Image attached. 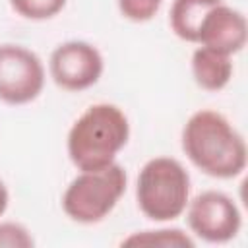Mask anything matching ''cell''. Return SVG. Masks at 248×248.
<instances>
[{
    "label": "cell",
    "mask_w": 248,
    "mask_h": 248,
    "mask_svg": "<svg viewBox=\"0 0 248 248\" xmlns=\"http://www.w3.org/2000/svg\"><path fill=\"white\" fill-rule=\"evenodd\" d=\"M122 246H161V248H194V238L182 229L163 227V229H147L136 231L122 238Z\"/></svg>",
    "instance_id": "8fae6325"
},
{
    "label": "cell",
    "mask_w": 248,
    "mask_h": 248,
    "mask_svg": "<svg viewBox=\"0 0 248 248\" xmlns=\"http://www.w3.org/2000/svg\"><path fill=\"white\" fill-rule=\"evenodd\" d=\"M182 151L203 174L231 180L246 169V141L229 118L211 108H200L186 120L180 134Z\"/></svg>",
    "instance_id": "6da1fadb"
},
{
    "label": "cell",
    "mask_w": 248,
    "mask_h": 248,
    "mask_svg": "<svg viewBox=\"0 0 248 248\" xmlns=\"http://www.w3.org/2000/svg\"><path fill=\"white\" fill-rule=\"evenodd\" d=\"M128 140L130 120L124 110L112 103H95L70 126L66 151L78 170H101L116 163Z\"/></svg>",
    "instance_id": "7a4b0ae2"
},
{
    "label": "cell",
    "mask_w": 248,
    "mask_h": 248,
    "mask_svg": "<svg viewBox=\"0 0 248 248\" xmlns=\"http://www.w3.org/2000/svg\"><path fill=\"white\" fill-rule=\"evenodd\" d=\"M68 0H10L12 10L31 21H45L56 17Z\"/></svg>",
    "instance_id": "7c38bea8"
},
{
    "label": "cell",
    "mask_w": 248,
    "mask_h": 248,
    "mask_svg": "<svg viewBox=\"0 0 248 248\" xmlns=\"http://www.w3.org/2000/svg\"><path fill=\"white\" fill-rule=\"evenodd\" d=\"M8 203H10V192H8V186H6V182L0 178V217L6 213V209H8Z\"/></svg>",
    "instance_id": "9a60e30c"
},
{
    "label": "cell",
    "mask_w": 248,
    "mask_h": 248,
    "mask_svg": "<svg viewBox=\"0 0 248 248\" xmlns=\"http://www.w3.org/2000/svg\"><path fill=\"white\" fill-rule=\"evenodd\" d=\"M186 223L194 236L209 244L231 242L242 227V213L236 202L219 190H205L186 205Z\"/></svg>",
    "instance_id": "5b68a950"
},
{
    "label": "cell",
    "mask_w": 248,
    "mask_h": 248,
    "mask_svg": "<svg viewBox=\"0 0 248 248\" xmlns=\"http://www.w3.org/2000/svg\"><path fill=\"white\" fill-rule=\"evenodd\" d=\"M190 70L198 87L217 93L229 85L234 66H232V56L200 45L192 52Z\"/></svg>",
    "instance_id": "9c48e42d"
},
{
    "label": "cell",
    "mask_w": 248,
    "mask_h": 248,
    "mask_svg": "<svg viewBox=\"0 0 248 248\" xmlns=\"http://www.w3.org/2000/svg\"><path fill=\"white\" fill-rule=\"evenodd\" d=\"M190 186V174L178 159L153 157L143 163L136 178L138 207L155 223L174 221L186 211Z\"/></svg>",
    "instance_id": "3957f363"
},
{
    "label": "cell",
    "mask_w": 248,
    "mask_h": 248,
    "mask_svg": "<svg viewBox=\"0 0 248 248\" xmlns=\"http://www.w3.org/2000/svg\"><path fill=\"white\" fill-rule=\"evenodd\" d=\"M43 60L27 46L0 45V101L12 107L33 103L45 87Z\"/></svg>",
    "instance_id": "8992f818"
},
{
    "label": "cell",
    "mask_w": 248,
    "mask_h": 248,
    "mask_svg": "<svg viewBox=\"0 0 248 248\" xmlns=\"http://www.w3.org/2000/svg\"><path fill=\"white\" fill-rule=\"evenodd\" d=\"M223 0H172L169 12V25L172 33L186 43H198L202 21Z\"/></svg>",
    "instance_id": "30bf717a"
},
{
    "label": "cell",
    "mask_w": 248,
    "mask_h": 248,
    "mask_svg": "<svg viewBox=\"0 0 248 248\" xmlns=\"http://www.w3.org/2000/svg\"><path fill=\"white\" fill-rule=\"evenodd\" d=\"M246 39H248V27L244 14L221 2L202 21L196 45L209 46L229 56H234L246 46Z\"/></svg>",
    "instance_id": "ba28073f"
},
{
    "label": "cell",
    "mask_w": 248,
    "mask_h": 248,
    "mask_svg": "<svg viewBox=\"0 0 248 248\" xmlns=\"http://www.w3.org/2000/svg\"><path fill=\"white\" fill-rule=\"evenodd\" d=\"M126 186L128 174L118 163L101 170H79L62 194V211L79 225L101 223L118 205Z\"/></svg>",
    "instance_id": "277c9868"
},
{
    "label": "cell",
    "mask_w": 248,
    "mask_h": 248,
    "mask_svg": "<svg viewBox=\"0 0 248 248\" xmlns=\"http://www.w3.org/2000/svg\"><path fill=\"white\" fill-rule=\"evenodd\" d=\"M35 238L31 231L17 221H0V248H31Z\"/></svg>",
    "instance_id": "5bb4252c"
},
{
    "label": "cell",
    "mask_w": 248,
    "mask_h": 248,
    "mask_svg": "<svg viewBox=\"0 0 248 248\" xmlns=\"http://www.w3.org/2000/svg\"><path fill=\"white\" fill-rule=\"evenodd\" d=\"M116 4L124 19L134 23H145L157 16L163 0H116Z\"/></svg>",
    "instance_id": "4fadbf2b"
},
{
    "label": "cell",
    "mask_w": 248,
    "mask_h": 248,
    "mask_svg": "<svg viewBox=\"0 0 248 248\" xmlns=\"http://www.w3.org/2000/svg\"><path fill=\"white\" fill-rule=\"evenodd\" d=\"M105 70L101 50L87 41L60 43L48 58V74L64 91H85L93 87Z\"/></svg>",
    "instance_id": "52a82bcc"
}]
</instances>
